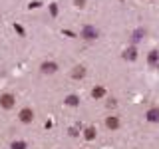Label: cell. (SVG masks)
Wrapping results in <instances>:
<instances>
[{
    "mask_svg": "<svg viewBox=\"0 0 159 149\" xmlns=\"http://www.w3.org/2000/svg\"><path fill=\"white\" fill-rule=\"evenodd\" d=\"M20 121H22V123H32V119H34V111H32V109H30V107H24L22 109V111H20Z\"/></svg>",
    "mask_w": 159,
    "mask_h": 149,
    "instance_id": "cell-1",
    "label": "cell"
},
{
    "mask_svg": "<svg viewBox=\"0 0 159 149\" xmlns=\"http://www.w3.org/2000/svg\"><path fill=\"white\" fill-rule=\"evenodd\" d=\"M14 102H16V99H14L12 93H4V96L0 97V106H2L4 109H10V107L14 106Z\"/></svg>",
    "mask_w": 159,
    "mask_h": 149,
    "instance_id": "cell-2",
    "label": "cell"
},
{
    "mask_svg": "<svg viewBox=\"0 0 159 149\" xmlns=\"http://www.w3.org/2000/svg\"><path fill=\"white\" fill-rule=\"evenodd\" d=\"M82 38H86V40H96V38H98V30L92 28V26H86V28H84V32H82Z\"/></svg>",
    "mask_w": 159,
    "mask_h": 149,
    "instance_id": "cell-3",
    "label": "cell"
},
{
    "mask_svg": "<svg viewBox=\"0 0 159 149\" xmlns=\"http://www.w3.org/2000/svg\"><path fill=\"white\" fill-rule=\"evenodd\" d=\"M40 70H42L44 74H54V72L58 70V66H56L54 62H44L42 66H40Z\"/></svg>",
    "mask_w": 159,
    "mask_h": 149,
    "instance_id": "cell-4",
    "label": "cell"
},
{
    "mask_svg": "<svg viewBox=\"0 0 159 149\" xmlns=\"http://www.w3.org/2000/svg\"><path fill=\"white\" fill-rule=\"evenodd\" d=\"M106 127H107V129H117V127H119V119H117L116 115L107 117V119H106Z\"/></svg>",
    "mask_w": 159,
    "mask_h": 149,
    "instance_id": "cell-5",
    "label": "cell"
},
{
    "mask_svg": "<svg viewBox=\"0 0 159 149\" xmlns=\"http://www.w3.org/2000/svg\"><path fill=\"white\" fill-rule=\"evenodd\" d=\"M84 76H86V68H82V66L74 68V72H72V78L74 79H80V78H84Z\"/></svg>",
    "mask_w": 159,
    "mask_h": 149,
    "instance_id": "cell-6",
    "label": "cell"
},
{
    "mask_svg": "<svg viewBox=\"0 0 159 149\" xmlns=\"http://www.w3.org/2000/svg\"><path fill=\"white\" fill-rule=\"evenodd\" d=\"M147 119H149V121H159V109H155V107L149 109V111H147Z\"/></svg>",
    "mask_w": 159,
    "mask_h": 149,
    "instance_id": "cell-7",
    "label": "cell"
},
{
    "mask_svg": "<svg viewBox=\"0 0 159 149\" xmlns=\"http://www.w3.org/2000/svg\"><path fill=\"white\" fill-rule=\"evenodd\" d=\"M84 137H86L88 141H92V139L96 137V127H88L86 131H84Z\"/></svg>",
    "mask_w": 159,
    "mask_h": 149,
    "instance_id": "cell-8",
    "label": "cell"
},
{
    "mask_svg": "<svg viewBox=\"0 0 159 149\" xmlns=\"http://www.w3.org/2000/svg\"><path fill=\"white\" fill-rule=\"evenodd\" d=\"M106 96V89L103 88H93L92 89V97H103Z\"/></svg>",
    "mask_w": 159,
    "mask_h": 149,
    "instance_id": "cell-9",
    "label": "cell"
},
{
    "mask_svg": "<svg viewBox=\"0 0 159 149\" xmlns=\"http://www.w3.org/2000/svg\"><path fill=\"white\" fill-rule=\"evenodd\" d=\"M147 60H149V64H151V66H155V64H157V60H159V54L155 52V50H153V52H149Z\"/></svg>",
    "mask_w": 159,
    "mask_h": 149,
    "instance_id": "cell-10",
    "label": "cell"
},
{
    "mask_svg": "<svg viewBox=\"0 0 159 149\" xmlns=\"http://www.w3.org/2000/svg\"><path fill=\"white\" fill-rule=\"evenodd\" d=\"M78 102H80L78 96H68L66 97V103H68V106H78Z\"/></svg>",
    "mask_w": 159,
    "mask_h": 149,
    "instance_id": "cell-11",
    "label": "cell"
},
{
    "mask_svg": "<svg viewBox=\"0 0 159 149\" xmlns=\"http://www.w3.org/2000/svg\"><path fill=\"white\" fill-rule=\"evenodd\" d=\"M12 149H26V143H24V141H14Z\"/></svg>",
    "mask_w": 159,
    "mask_h": 149,
    "instance_id": "cell-12",
    "label": "cell"
},
{
    "mask_svg": "<svg viewBox=\"0 0 159 149\" xmlns=\"http://www.w3.org/2000/svg\"><path fill=\"white\" fill-rule=\"evenodd\" d=\"M135 54H137L135 50H133V48H129L127 52H125V58H129V60H135Z\"/></svg>",
    "mask_w": 159,
    "mask_h": 149,
    "instance_id": "cell-13",
    "label": "cell"
},
{
    "mask_svg": "<svg viewBox=\"0 0 159 149\" xmlns=\"http://www.w3.org/2000/svg\"><path fill=\"white\" fill-rule=\"evenodd\" d=\"M50 10H52V14H54V16L58 14V8H56V4H50Z\"/></svg>",
    "mask_w": 159,
    "mask_h": 149,
    "instance_id": "cell-14",
    "label": "cell"
},
{
    "mask_svg": "<svg viewBox=\"0 0 159 149\" xmlns=\"http://www.w3.org/2000/svg\"><path fill=\"white\" fill-rule=\"evenodd\" d=\"M84 4H86V0H76V6H80V8H82Z\"/></svg>",
    "mask_w": 159,
    "mask_h": 149,
    "instance_id": "cell-15",
    "label": "cell"
}]
</instances>
